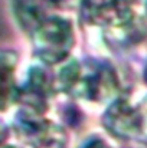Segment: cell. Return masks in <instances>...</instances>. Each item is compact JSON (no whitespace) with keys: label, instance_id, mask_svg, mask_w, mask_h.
<instances>
[{"label":"cell","instance_id":"obj_1","mask_svg":"<svg viewBox=\"0 0 147 148\" xmlns=\"http://www.w3.org/2000/svg\"><path fill=\"white\" fill-rule=\"evenodd\" d=\"M79 12L87 25L102 30L111 49H127L147 36L141 0H79Z\"/></svg>","mask_w":147,"mask_h":148},{"label":"cell","instance_id":"obj_2","mask_svg":"<svg viewBox=\"0 0 147 148\" xmlns=\"http://www.w3.org/2000/svg\"><path fill=\"white\" fill-rule=\"evenodd\" d=\"M53 85L55 91L94 103H112L121 95L117 69L102 59H66L59 65Z\"/></svg>","mask_w":147,"mask_h":148},{"label":"cell","instance_id":"obj_3","mask_svg":"<svg viewBox=\"0 0 147 148\" xmlns=\"http://www.w3.org/2000/svg\"><path fill=\"white\" fill-rule=\"evenodd\" d=\"M102 125L114 138L147 144V92L121 94L105 109Z\"/></svg>","mask_w":147,"mask_h":148},{"label":"cell","instance_id":"obj_4","mask_svg":"<svg viewBox=\"0 0 147 148\" xmlns=\"http://www.w3.org/2000/svg\"><path fill=\"white\" fill-rule=\"evenodd\" d=\"M32 45L36 58L43 65H61L69 59L75 45V30L66 17L53 14L32 32Z\"/></svg>","mask_w":147,"mask_h":148},{"label":"cell","instance_id":"obj_5","mask_svg":"<svg viewBox=\"0 0 147 148\" xmlns=\"http://www.w3.org/2000/svg\"><path fill=\"white\" fill-rule=\"evenodd\" d=\"M12 125L17 138L30 148H68V132L63 125L45 115L17 109Z\"/></svg>","mask_w":147,"mask_h":148},{"label":"cell","instance_id":"obj_6","mask_svg":"<svg viewBox=\"0 0 147 148\" xmlns=\"http://www.w3.org/2000/svg\"><path fill=\"white\" fill-rule=\"evenodd\" d=\"M53 92V81L50 79L43 63L32 65L28 69L22 85H19V109L35 115H45L49 109V101Z\"/></svg>","mask_w":147,"mask_h":148},{"label":"cell","instance_id":"obj_7","mask_svg":"<svg viewBox=\"0 0 147 148\" xmlns=\"http://www.w3.org/2000/svg\"><path fill=\"white\" fill-rule=\"evenodd\" d=\"M66 0H12V12L17 25L26 30L33 32L42 22L53 16V12Z\"/></svg>","mask_w":147,"mask_h":148},{"label":"cell","instance_id":"obj_8","mask_svg":"<svg viewBox=\"0 0 147 148\" xmlns=\"http://www.w3.org/2000/svg\"><path fill=\"white\" fill-rule=\"evenodd\" d=\"M17 53L10 49H0V112L17 103L19 85L16 84Z\"/></svg>","mask_w":147,"mask_h":148},{"label":"cell","instance_id":"obj_9","mask_svg":"<svg viewBox=\"0 0 147 148\" xmlns=\"http://www.w3.org/2000/svg\"><path fill=\"white\" fill-rule=\"evenodd\" d=\"M79 148H111L101 137H97V135H92L90 138H87L81 145Z\"/></svg>","mask_w":147,"mask_h":148},{"label":"cell","instance_id":"obj_10","mask_svg":"<svg viewBox=\"0 0 147 148\" xmlns=\"http://www.w3.org/2000/svg\"><path fill=\"white\" fill-rule=\"evenodd\" d=\"M9 132H10L9 125H7L4 121H1V119H0V145H3V144H4V141H6V140H7V137H9Z\"/></svg>","mask_w":147,"mask_h":148},{"label":"cell","instance_id":"obj_11","mask_svg":"<svg viewBox=\"0 0 147 148\" xmlns=\"http://www.w3.org/2000/svg\"><path fill=\"white\" fill-rule=\"evenodd\" d=\"M0 148H20V147H17V145H0Z\"/></svg>","mask_w":147,"mask_h":148},{"label":"cell","instance_id":"obj_12","mask_svg":"<svg viewBox=\"0 0 147 148\" xmlns=\"http://www.w3.org/2000/svg\"><path fill=\"white\" fill-rule=\"evenodd\" d=\"M144 6H146V16H147V1H146V4H144Z\"/></svg>","mask_w":147,"mask_h":148}]
</instances>
